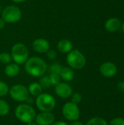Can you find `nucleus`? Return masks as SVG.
I'll return each mask as SVG.
<instances>
[{"mask_svg":"<svg viewBox=\"0 0 124 125\" xmlns=\"http://www.w3.org/2000/svg\"><path fill=\"white\" fill-rule=\"evenodd\" d=\"M24 68L28 75L32 77L40 78L45 75L48 67L46 62L41 57L31 56L24 64Z\"/></svg>","mask_w":124,"mask_h":125,"instance_id":"obj_1","label":"nucleus"},{"mask_svg":"<svg viewBox=\"0 0 124 125\" xmlns=\"http://www.w3.org/2000/svg\"><path fill=\"white\" fill-rule=\"evenodd\" d=\"M36 115L37 114L34 108L31 105L26 103H20L15 109V117L20 122L25 124L34 121Z\"/></svg>","mask_w":124,"mask_h":125,"instance_id":"obj_2","label":"nucleus"},{"mask_svg":"<svg viewBox=\"0 0 124 125\" xmlns=\"http://www.w3.org/2000/svg\"><path fill=\"white\" fill-rule=\"evenodd\" d=\"M35 104L41 112H52L56 105V102L52 94L42 92L36 97Z\"/></svg>","mask_w":124,"mask_h":125,"instance_id":"obj_3","label":"nucleus"},{"mask_svg":"<svg viewBox=\"0 0 124 125\" xmlns=\"http://www.w3.org/2000/svg\"><path fill=\"white\" fill-rule=\"evenodd\" d=\"M10 54L13 62L18 65L24 64L29 58L28 48L26 45L21 42H17L12 45Z\"/></svg>","mask_w":124,"mask_h":125,"instance_id":"obj_4","label":"nucleus"},{"mask_svg":"<svg viewBox=\"0 0 124 125\" xmlns=\"http://www.w3.org/2000/svg\"><path fill=\"white\" fill-rule=\"evenodd\" d=\"M67 64L72 70H81L86 64L85 56L79 50H72L67 55Z\"/></svg>","mask_w":124,"mask_h":125,"instance_id":"obj_5","label":"nucleus"},{"mask_svg":"<svg viewBox=\"0 0 124 125\" xmlns=\"http://www.w3.org/2000/svg\"><path fill=\"white\" fill-rule=\"evenodd\" d=\"M1 18L6 23H14L21 19L22 12L16 5H8L1 10Z\"/></svg>","mask_w":124,"mask_h":125,"instance_id":"obj_6","label":"nucleus"},{"mask_svg":"<svg viewBox=\"0 0 124 125\" xmlns=\"http://www.w3.org/2000/svg\"><path fill=\"white\" fill-rule=\"evenodd\" d=\"M8 94L13 100L18 103H24L29 96L27 87L23 84H15L12 86L9 89Z\"/></svg>","mask_w":124,"mask_h":125,"instance_id":"obj_7","label":"nucleus"},{"mask_svg":"<svg viewBox=\"0 0 124 125\" xmlns=\"http://www.w3.org/2000/svg\"><path fill=\"white\" fill-rule=\"evenodd\" d=\"M61 113L64 119L69 122L77 120L80 116V111L78 105L75 104L71 101L66 103L63 105Z\"/></svg>","mask_w":124,"mask_h":125,"instance_id":"obj_8","label":"nucleus"},{"mask_svg":"<svg viewBox=\"0 0 124 125\" xmlns=\"http://www.w3.org/2000/svg\"><path fill=\"white\" fill-rule=\"evenodd\" d=\"M56 94L61 99H68L73 94L72 86L67 82H60L55 86Z\"/></svg>","mask_w":124,"mask_h":125,"instance_id":"obj_9","label":"nucleus"},{"mask_svg":"<svg viewBox=\"0 0 124 125\" xmlns=\"http://www.w3.org/2000/svg\"><path fill=\"white\" fill-rule=\"evenodd\" d=\"M56 121V116L52 112H41L36 115L34 122L37 125H51Z\"/></svg>","mask_w":124,"mask_h":125,"instance_id":"obj_10","label":"nucleus"},{"mask_svg":"<svg viewBox=\"0 0 124 125\" xmlns=\"http://www.w3.org/2000/svg\"><path fill=\"white\" fill-rule=\"evenodd\" d=\"M100 73L105 78H112L117 74L118 67L111 62H107L103 63L99 68Z\"/></svg>","mask_w":124,"mask_h":125,"instance_id":"obj_11","label":"nucleus"},{"mask_svg":"<svg viewBox=\"0 0 124 125\" xmlns=\"http://www.w3.org/2000/svg\"><path fill=\"white\" fill-rule=\"evenodd\" d=\"M32 48L38 53H46L50 49V43L45 38H37L33 41Z\"/></svg>","mask_w":124,"mask_h":125,"instance_id":"obj_12","label":"nucleus"},{"mask_svg":"<svg viewBox=\"0 0 124 125\" xmlns=\"http://www.w3.org/2000/svg\"><path fill=\"white\" fill-rule=\"evenodd\" d=\"M122 22L117 18H109L105 23V29L109 32H115L121 28Z\"/></svg>","mask_w":124,"mask_h":125,"instance_id":"obj_13","label":"nucleus"},{"mask_svg":"<svg viewBox=\"0 0 124 125\" xmlns=\"http://www.w3.org/2000/svg\"><path fill=\"white\" fill-rule=\"evenodd\" d=\"M20 70V65L17 64L15 62H11L8 64H6L4 72V74L7 77L14 78V77H16L19 74Z\"/></svg>","mask_w":124,"mask_h":125,"instance_id":"obj_14","label":"nucleus"},{"mask_svg":"<svg viewBox=\"0 0 124 125\" xmlns=\"http://www.w3.org/2000/svg\"><path fill=\"white\" fill-rule=\"evenodd\" d=\"M57 49L61 53L67 54L71 51L73 50L72 42L68 39H62L59 40L57 43Z\"/></svg>","mask_w":124,"mask_h":125,"instance_id":"obj_15","label":"nucleus"},{"mask_svg":"<svg viewBox=\"0 0 124 125\" xmlns=\"http://www.w3.org/2000/svg\"><path fill=\"white\" fill-rule=\"evenodd\" d=\"M59 75L61 77V79L63 80L64 82H69L74 79L75 73L74 70L69 67H62Z\"/></svg>","mask_w":124,"mask_h":125,"instance_id":"obj_16","label":"nucleus"},{"mask_svg":"<svg viewBox=\"0 0 124 125\" xmlns=\"http://www.w3.org/2000/svg\"><path fill=\"white\" fill-rule=\"evenodd\" d=\"M29 95L32 97H37L41 93H42V88L38 82L31 83L27 87Z\"/></svg>","mask_w":124,"mask_h":125,"instance_id":"obj_17","label":"nucleus"},{"mask_svg":"<svg viewBox=\"0 0 124 125\" xmlns=\"http://www.w3.org/2000/svg\"><path fill=\"white\" fill-rule=\"evenodd\" d=\"M10 111V106L9 103L3 100L0 99V116H5L9 114Z\"/></svg>","mask_w":124,"mask_h":125,"instance_id":"obj_18","label":"nucleus"},{"mask_svg":"<svg viewBox=\"0 0 124 125\" xmlns=\"http://www.w3.org/2000/svg\"><path fill=\"white\" fill-rule=\"evenodd\" d=\"M85 125H108V123L102 117H94L89 119Z\"/></svg>","mask_w":124,"mask_h":125,"instance_id":"obj_19","label":"nucleus"},{"mask_svg":"<svg viewBox=\"0 0 124 125\" xmlns=\"http://www.w3.org/2000/svg\"><path fill=\"white\" fill-rule=\"evenodd\" d=\"M40 86H42V89H49L50 86H51V83H50V79H49V76L48 75H42L39 78V82H38Z\"/></svg>","mask_w":124,"mask_h":125,"instance_id":"obj_20","label":"nucleus"},{"mask_svg":"<svg viewBox=\"0 0 124 125\" xmlns=\"http://www.w3.org/2000/svg\"><path fill=\"white\" fill-rule=\"evenodd\" d=\"M11 54L7 52H3L0 53V62L3 64H8L12 62Z\"/></svg>","mask_w":124,"mask_h":125,"instance_id":"obj_21","label":"nucleus"},{"mask_svg":"<svg viewBox=\"0 0 124 125\" xmlns=\"http://www.w3.org/2000/svg\"><path fill=\"white\" fill-rule=\"evenodd\" d=\"M10 87L5 82L0 81V97H5L9 93Z\"/></svg>","mask_w":124,"mask_h":125,"instance_id":"obj_22","label":"nucleus"},{"mask_svg":"<svg viewBox=\"0 0 124 125\" xmlns=\"http://www.w3.org/2000/svg\"><path fill=\"white\" fill-rule=\"evenodd\" d=\"M49 76V79L51 83V86H56L58 83H59L61 82V77L59 75V74H56V73H50Z\"/></svg>","mask_w":124,"mask_h":125,"instance_id":"obj_23","label":"nucleus"},{"mask_svg":"<svg viewBox=\"0 0 124 125\" xmlns=\"http://www.w3.org/2000/svg\"><path fill=\"white\" fill-rule=\"evenodd\" d=\"M62 66L58 64V63H53L51 64V65L49 67L48 70L50 72V73H56V74H60V72L62 69Z\"/></svg>","mask_w":124,"mask_h":125,"instance_id":"obj_24","label":"nucleus"},{"mask_svg":"<svg viewBox=\"0 0 124 125\" xmlns=\"http://www.w3.org/2000/svg\"><path fill=\"white\" fill-rule=\"evenodd\" d=\"M71 102L75 103V104H80L81 102H82V100H83V97L81 95V94L78 93V92H76V93H73L71 97Z\"/></svg>","mask_w":124,"mask_h":125,"instance_id":"obj_25","label":"nucleus"},{"mask_svg":"<svg viewBox=\"0 0 124 125\" xmlns=\"http://www.w3.org/2000/svg\"><path fill=\"white\" fill-rule=\"evenodd\" d=\"M46 56L48 59L50 60H54L57 57V52L55 50L53 49H49L46 52Z\"/></svg>","mask_w":124,"mask_h":125,"instance_id":"obj_26","label":"nucleus"},{"mask_svg":"<svg viewBox=\"0 0 124 125\" xmlns=\"http://www.w3.org/2000/svg\"><path fill=\"white\" fill-rule=\"evenodd\" d=\"M109 125H124V118L121 117H116L113 119Z\"/></svg>","mask_w":124,"mask_h":125,"instance_id":"obj_27","label":"nucleus"},{"mask_svg":"<svg viewBox=\"0 0 124 125\" xmlns=\"http://www.w3.org/2000/svg\"><path fill=\"white\" fill-rule=\"evenodd\" d=\"M117 89L119 92H124V81H120L117 84Z\"/></svg>","mask_w":124,"mask_h":125,"instance_id":"obj_28","label":"nucleus"},{"mask_svg":"<svg viewBox=\"0 0 124 125\" xmlns=\"http://www.w3.org/2000/svg\"><path fill=\"white\" fill-rule=\"evenodd\" d=\"M34 99H33V97L31 96V95H29V96L28 97V98L26 99V100L25 101V103L31 105L34 103Z\"/></svg>","mask_w":124,"mask_h":125,"instance_id":"obj_29","label":"nucleus"},{"mask_svg":"<svg viewBox=\"0 0 124 125\" xmlns=\"http://www.w3.org/2000/svg\"><path fill=\"white\" fill-rule=\"evenodd\" d=\"M69 125H85L80 120H75V121H72L70 122V124H69Z\"/></svg>","mask_w":124,"mask_h":125,"instance_id":"obj_30","label":"nucleus"},{"mask_svg":"<svg viewBox=\"0 0 124 125\" xmlns=\"http://www.w3.org/2000/svg\"><path fill=\"white\" fill-rule=\"evenodd\" d=\"M51 125H69V124H67L64 121H55Z\"/></svg>","mask_w":124,"mask_h":125,"instance_id":"obj_31","label":"nucleus"},{"mask_svg":"<svg viewBox=\"0 0 124 125\" xmlns=\"http://www.w3.org/2000/svg\"><path fill=\"white\" fill-rule=\"evenodd\" d=\"M5 23H6V22L1 18H0V30H1V29H3L4 28Z\"/></svg>","mask_w":124,"mask_h":125,"instance_id":"obj_32","label":"nucleus"},{"mask_svg":"<svg viewBox=\"0 0 124 125\" xmlns=\"http://www.w3.org/2000/svg\"><path fill=\"white\" fill-rule=\"evenodd\" d=\"M11 1H13V2H15V3H18V4H20V3L26 2V1H27L28 0H11Z\"/></svg>","mask_w":124,"mask_h":125,"instance_id":"obj_33","label":"nucleus"},{"mask_svg":"<svg viewBox=\"0 0 124 125\" xmlns=\"http://www.w3.org/2000/svg\"><path fill=\"white\" fill-rule=\"evenodd\" d=\"M26 125H37L36 124V122H34V121H33V122H29V123H27Z\"/></svg>","mask_w":124,"mask_h":125,"instance_id":"obj_34","label":"nucleus"},{"mask_svg":"<svg viewBox=\"0 0 124 125\" xmlns=\"http://www.w3.org/2000/svg\"><path fill=\"white\" fill-rule=\"evenodd\" d=\"M121 30L123 31V32L124 33V22L122 23V25H121Z\"/></svg>","mask_w":124,"mask_h":125,"instance_id":"obj_35","label":"nucleus"},{"mask_svg":"<svg viewBox=\"0 0 124 125\" xmlns=\"http://www.w3.org/2000/svg\"><path fill=\"white\" fill-rule=\"evenodd\" d=\"M1 10H2V9H1V5H0V15H1Z\"/></svg>","mask_w":124,"mask_h":125,"instance_id":"obj_36","label":"nucleus"},{"mask_svg":"<svg viewBox=\"0 0 124 125\" xmlns=\"http://www.w3.org/2000/svg\"></svg>","mask_w":124,"mask_h":125,"instance_id":"obj_37","label":"nucleus"}]
</instances>
